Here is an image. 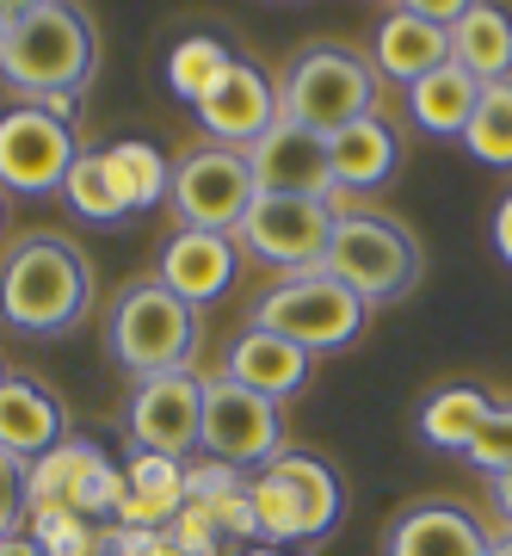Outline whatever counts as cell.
Here are the masks:
<instances>
[{"instance_id": "cell-1", "label": "cell", "mask_w": 512, "mask_h": 556, "mask_svg": "<svg viewBox=\"0 0 512 556\" xmlns=\"http://www.w3.org/2000/svg\"><path fill=\"white\" fill-rule=\"evenodd\" d=\"M93 303V266L68 236H20L0 260V321L20 334H68Z\"/></svg>"}, {"instance_id": "cell-2", "label": "cell", "mask_w": 512, "mask_h": 556, "mask_svg": "<svg viewBox=\"0 0 512 556\" xmlns=\"http://www.w3.org/2000/svg\"><path fill=\"white\" fill-rule=\"evenodd\" d=\"M87 75H93V31L80 20V7H62V0L7 7V25H0V80L20 100L80 93Z\"/></svg>"}, {"instance_id": "cell-3", "label": "cell", "mask_w": 512, "mask_h": 556, "mask_svg": "<svg viewBox=\"0 0 512 556\" xmlns=\"http://www.w3.org/2000/svg\"><path fill=\"white\" fill-rule=\"evenodd\" d=\"M105 340H112V358H118L137 383L167 378V371H192L197 309L179 303L161 278H137V285H124L118 303H112Z\"/></svg>"}, {"instance_id": "cell-4", "label": "cell", "mask_w": 512, "mask_h": 556, "mask_svg": "<svg viewBox=\"0 0 512 556\" xmlns=\"http://www.w3.org/2000/svg\"><path fill=\"white\" fill-rule=\"evenodd\" d=\"M376 68L371 56H358L353 43H309L303 56L291 62V75L278 87V118H296L321 130V137H334L346 124L371 118L376 112Z\"/></svg>"}, {"instance_id": "cell-5", "label": "cell", "mask_w": 512, "mask_h": 556, "mask_svg": "<svg viewBox=\"0 0 512 556\" xmlns=\"http://www.w3.org/2000/svg\"><path fill=\"white\" fill-rule=\"evenodd\" d=\"M247 501H254L259 544H303V538H328L340 526V477L309 452H284L247 477Z\"/></svg>"}, {"instance_id": "cell-6", "label": "cell", "mask_w": 512, "mask_h": 556, "mask_svg": "<svg viewBox=\"0 0 512 556\" xmlns=\"http://www.w3.org/2000/svg\"><path fill=\"white\" fill-rule=\"evenodd\" d=\"M321 273L340 278L364 309L376 303H395L414 291L420 278V241L401 229L383 211H358V217H334V236H328V254H321Z\"/></svg>"}, {"instance_id": "cell-7", "label": "cell", "mask_w": 512, "mask_h": 556, "mask_svg": "<svg viewBox=\"0 0 512 556\" xmlns=\"http://www.w3.org/2000/svg\"><path fill=\"white\" fill-rule=\"evenodd\" d=\"M124 501V470L99 452L93 439H62L43 457L25 464V526L43 519H105L118 514Z\"/></svg>"}, {"instance_id": "cell-8", "label": "cell", "mask_w": 512, "mask_h": 556, "mask_svg": "<svg viewBox=\"0 0 512 556\" xmlns=\"http://www.w3.org/2000/svg\"><path fill=\"white\" fill-rule=\"evenodd\" d=\"M364 316H371V309H364L340 278L321 273V266H316V273L278 278L272 291L254 303V328H266V334L303 346L309 358L353 346V340L364 334Z\"/></svg>"}, {"instance_id": "cell-9", "label": "cell", "mask_w": 512, "mask_h": 556, "mask_svg": "<svg viewBox=\"0 0 512 556\" xmlns=\"http://www.w3.org/2000/svg\"><path fill=\"white\" fill-rule=\"evenodd\" d=\"M259 186H254V167L241 149H192L185 161H174V204L179 229H210V236H235L241 217L254 211Z\"/></svg>"}, {"instance_id": "cell-10", "label": "cell", "mask_w": 512, "mask_h": 556, "mask_svg": "<svg viewBox=\"0 0 512 556\" xmlns=\"http://www.w3.org/2000/svg\"><path fill=\"white\" fill-rule=\"evenodd\" d=\"M197 452L217 457V464H235V470H266L278 452H284V420H278V402L241 390L235 378H204V433H197Z\"/></svg>"}, {"instance_id": "cell-11", "label": "cell", "mask_w": 512, "mask_h": 556, "mask_svg": "<svg viewBox=\"0 0 512 556\" xmlns=\"http://www.w3.org/2000/svg\"><path fill=\"white\" fill-rule=\"evenodd\" d=\"M328 236H334L328 199H266L259 192L254 211L235 229V248H247L254 260H266L291 278V273H316L321 254H328Z\"/></svg>"}, {"instance_id": "cell-12", "label": "cell", "mask_w": 512, "mask_h": 556, "mask_svg": "<svg viewBox=\"0 0 512 556\" xmlns=\"http://www.w3.org/2000/svg\"><path fill=\"white\" fill-rule=\"evenodd\" d=\"M75 155H80L75 130L56 118H43V112H31V105H13L0 118V186L7 192H25V199L62 192Z\"/></svg>"}, {"instance_id": "cell-13", "label": "cell", "mask_w": 512, "mask_h": 556, "mask_svg": "<svg viewBox=\"0 0 512 556\" xmlns=\"http://www.w3.org/2000/svg\"><path fill=\"white\" fill-rule=\"evenodd\" d=\"M130 445L155 457H179L197 452V433H204V378L197 371H167V378H142L137 396H130Z\"/></svg>"}, {"instance_id": "cell-14", "label": "cell", "mask_w": 512, "mask_h": 556, "mask_svg": "<svg viewBox=\"0 0 512 556\" xmlns=\"http://www.w3.org/2000/svg\"><path fill=\"white\" fill-rule=\"evenodd\" d=\"M254 186L266 199H328L334 192V161H328V137L296 118H278L266 137L247 149Z\"/></svg>"}, {"instance_id": "cell-15", "label": "cell", "mask_w": 512, "mask_h": 556, "mask_svg": "<svg viewBox=\"0 0 512 556\" xmlns=\"http://www.w3.org/2000/svg\"><path fill=\"white\" fill-rule=\"evenodd\" d=\"M197 124L217 137V149H241V155H247V149L278 124V87L259 75L254 62L235 56L217 75V87L197 100Z\"/></svg>"}, {"instance_id": "cell-16", "label": "cell", "mask_w": 512, "mask_h": 556, "mask_svg": "<svg viewBox=\"0 0 512 556\" xmlns=\"http://www.w3.org/2000/svg\"><path fill=\"white\" fill-rule=\"evenodd\" d=\"M161 285L179 303H217L235 285V236H210V229H174L161 248Z\"/></svg>"}, {"instance_id": "cell-17", "label": "cell", "mask_w": 512, "mask_h": 556, "mask_svg": "<svg viewBox=\"0 0 512 556\" xmlns=\"http://www.w3.org/2000/svg\"><path fill=\"white\" fill-rule=\"evenodd\" d=\"M179 514H185V464L137 452L124 464V501L112 514V526H124V532H167Z\"/></svg>"}, {"instance_id": "cell-18", "label": "cell", "mask_w": 512, "mask_h": 556, "mask_svg": "<svg viewBox=\"0 0 512 556\" xmlns=\"http://www.w3.org/2000/svg\"><path fill=\"white\" fill-rule=\"evenodd\" d=\"M488 532L475 526V514H463L457 501H420L395 519L383 556H488Z\"/></svg>"}, {"instance_id": "cell-19", "label": "cell", "mask_w": 512, "mask_h": 556, "mask_svg": "<svg viewBox=\"0 0 512 556\" xmlns=\"http://www.w3.org/2000/svg\"><path fill=\"white\" fill-rule=\"evenodd\" d=\"M445 62H451V31H445V25H426L420 13H408V7H395L389 20L376 25V43H371L376 80L414 87V80H426L433 68H445Z\"/></svg>"}, {"instance_id": "cell-20", "label": "cell", "mask_w": 512, "mask_h": 556, "mask_svg": "<svg viewBox=\"0 0 512 556\" xmlns=\"http://www.w3.org/2000/svg\"><path fill=\"white\" fill-rule=\"evenodd\" d=\"M309 371H316V358L303 353V346L266 334V328H247V334L229 346V371H222V378H235L241 390H254V396H266V402H284L309 383Z\"/></svg>"}, {"instance_id": "cell-21", "label": "cell", "mask_w": 512, "mask_h": 556, "mask_svg": "<svg viewBox=\"0 0 512 556\" xmlns=\"http://www.w3.org/2000/svg\"><path fill=\"white\" fill-rule=\"evenodd\" d=\"M62 439H68V420H62V402L43 383H31V378L0 383V452L31 464V457H43Z\"/></svg>"}, {"instance_id": "cell-22", "label": "cell", "mask_w": 512, "mask_h": 556, "mask_svg": "<svg viewBox=\"0 0 512 556\" xmlns=\"http://www.w3.org/2000/svg\"><path fill=\"white\" fill-rule=\"evenodd\" d=\"M185 501L217 519V532L229 538L235 551L259 544L254 501H247V470H235V464H217V457H185Z\"/></svg>"}, {"instance_id": "cell-23", "label": "cell", "mask_w": 512, "mask_h": 556, "mask_svg": "<svg viewBox=\"0 0 512 556\" xmlns=\"http://www.w3.org/2000/svg\"><path fill=\"white\" fill-rule=\"evenodd\" d=\"M328 161H334V186L340 192L364 199V192H376L383 179H395L401 142H395V130L371 112V118H358V124H346V130L328 137Z\"/></svg>"}, {"instance_id": "cell-24", "label": "cell", "mask_w": 512, "mask_h": 556, "mask_svg": "<svg viewBox=\"0 0 512 556\" xmlns=\"http://www.w3.org/2000/svg\"><path fill=\"white\" fill-rule=\"evenodd\" d=\"M451 62L463 75H475L482 87L512 80V13L507 7L470 0V13L451 25Z\"/></svg>"}, {"instance_id": "cell-25", "label": "cell", "mask_w": 512, "mask_h": 556, "mask_svg": "<svg viewBox=\"0 0 512 556\" xmlns=\"http://www.w3.org/2000/svg\"><path fill=\"white\" fill-rule=\"evenodd\" d=\"M475 105H482V80L463 75L457 62H445V68H433L426 80L408 87V112H414V124H420V130H433V137H457V142H463Z\"/></svg>"}, {"instance_id": "cell-26", "label": "cell", "mask_w": 512, "mask_h": 556, "mask_svg": "<svg viewBox=\"0 0 512 556\" xmlns=\"http://www.w3.org/2000/svg\"><path fill=\"white\" fill-rule=\"evenodd\" d=\"M105 174H112V192H118L124 217L130 211H149L174 192V161L161 155L149 137H118L105 149Z\"/></svg>"}, {"instance_id": "cell-27", "label": "cell", "mask_w": 512, "mask_h": 556, "mask_svg": "<svg viewBox=\"0 0 512 556\" xmlns=\"http://www.w3.org/2000/svg\"><path fill=\"white\" fill-rule=\"evenodd\" d=\"M488 415H494V402L482 396V390L451 383V390L426 396V408H420V439H426V445H438V452H470Z\"/></svg>"}, {"instance_id": "cell-28", "label": "cell", "mask_w": 512, "mask_h": 556, "mask_svg": "<svg viewBox=\"0 0 512 556\" xmlns=\"http://www.w3.org/2000/svg\"><path fill=\"white\" fill-rule=\"evenodd\" d=\"M235 62V50L222 38H210V31H192V38H179L174 50H167V87H174V100L197 105L210 87H217V75Z\"/></svg>"}, {"instance_id": "cell-29", "label": "cell", "mask_w": 512, "mask_h": 556, "mask_svg": "<svg viewBox=\"0 0 512 556\" xmlns=\"http://www.w3.org/2000/svg\"><path fill=\"white\" fill-rule=\"evenodd\" d=\"M463 149L482 167H512V80L482 87V105H475L470 130H463Z\"/></svg>"}, {"instance_id": "cell-30", "label": "cell", "mask_w": 512, "mask_h": 556, "mask_svg": "<svg viewBox=\"0 0 512 556\" xmlns=\"http://www.w3.org/2000/svg\"><path fill=\"white\" fill-rule=\"evenodd\" d=\"M62 192L75 204V217H87V223H118L124 217L118 192H112V174H105V149H80L68 179H62Z\"/></svg>"}, {"instance_id": "cell-31", "label": "cell", "mask_w": 512, "mask_h": 556, "mask_svg": "<svg viewBox=\"0 0 512 556\" xmlns=\"http://www.w3.org/2000/svg\"><path fill=\"white\" fill-rule=\"evenodd\" d=\"M167 544H174L179 556H229V538L217 532V519L204 514V507H192V501H185V514L167 526Z\"/></svg>"}, {"instance_id": "cell-32", "label": "cell", "mask_w": 512, "mask_h": 556, "mask_svg": "<svg viewBox=\"0 0 512 556\" xmlns=\"http://www.w3.org/2000/svg\"><path fill=\"white\" fill-rule=\"evenodd\" d=\"M463 457H470L475 470H488V477H507V470H512V408H494Z\"/></svg>"}, {"instance_id": "cell-33", "label": "cell", "mask_w": 512, "mask_h": 556, "mask_svg": "<svg viewBox=\"0 0 512 556\" xmlns=\"http://www.w3.org/2000/svg\"><path fill=\"white\" fill-rule=\"evenodd\" d=\"M25 532V464L0 452V538Z\"/></svg>"}, {"instance_id": "cell-34", "label": "cell", "mask_w": 512, "mask_h": 556, "mask_svg": "<svg viewBox=\"0 0 512 556\" xmlns=\"http://www.w3.org/2000/svg\"><path fill=\"white\" fill-rule=\"evenodd\" d=\"M494 248H500V260L512 266V192L500 199V211H494Z\"/></svg>"}, {"instance_id": "cell-35", "label": "cell", "mask_w": 512, "mask_h": 556, "mask_svg": "<svg viewBox=\"0 0 512 556\" xmlns=\"http://www.w3.org/2000/svg\"><path fill=\"white\" fill-rule=\"evenodd\" d=\"M0 556H43V544L31 532H13V538H0Z\"/></svg>"}, {"instance_id": "cell-36", "label": "cell", "mask_w": 512, "mask_h": 556, "mask_svg": "<svg viewBox=\"0 0 512 556\" xmlns=\"http://www.w3.org/2000/svg\"><path fill=\"white\" fill-rule=\"evenodd\" d=\"M494 507H500V519L512 526V470L507 477H494Z\"/></svg>"}, {"instance_id": "cell-37", "label": "cell", "mask_w": 512, "mask_h": 556, "mask_svg": "<svg viewBox=\"0 0 512 556\" xmlns=\"http://www.w3.org/2000/svg\"><path fill=\"white\" fill-rule=\"evenodd\" d=\"M235 556H291V551H278V544H247V551H235Z\"/></svg>"}, {"instance_id": "cell-38", "label": "cell", "mask_w": 512, "mask_h": 556, "mask_svg": "<svg viewBox=\"0 0 512 556\" xmlns=\"http://www.w3.org/2000/svg\"><path fill=\"white\" fill-rule=\"evenodd\" d=\"M488 556H512V538H500V544H494V551Z\"/></svg>"}, {"instance_id": "cell-39", "label": "cell", "mask_w": 512, "mask_h": 556, "mask_svg": "<svg viewBox=\"0 0 512 556\" xmlns=\"http://www.w3.org/2000/svg\"><path fill=\"white\" fill-rule=\"evenodd\" d=\"M0 223H7V204H0Z\"/></svg>"}, {"instance_id": "cell-40", "label": "cell", "mask_w": 512, "mask_h": 556, "mask_svg": "<svg viewBox=\"0 0 512 556\" xmlns=\"http://www.w3.org/2000/svg\"><path fill=\"white\" fill-rule=\"evenodd\" d=\"M0 25H7V7H0Z\"/></svg>"}, {"instance_id": "cell-41", "label": "cell", "mask_w": 512, "mask_h": 556, "mask_svg": "<svg viewBox=\"0 0 512 556\" xmlns=\"http://www.w3.org/2000/svg\"><path fill=\"white\" fill-rule=\"evenodd\" d=\"M167 556H179V551H167Z\"/></svg>"}, {"instance_id": "cell-42", "label": "cell", "mask_w": 512, "mask_h": 556, "mask_svg": "<svg viewBox=\"0 0 512 556\" xmlns=\"http://www.w3.org/2000/svg\"><path fill=\"white\" fill-rule=\"evenodd\" d=\"M0 383H7V378H0Z\"/></svg>"}]
</instances>
